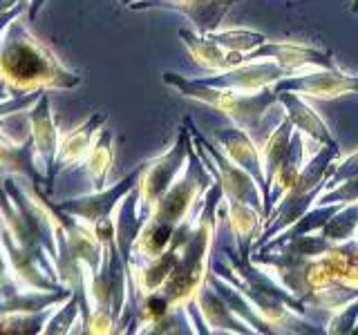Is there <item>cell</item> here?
Instances as JSON below:
<instances>
[{
    "mask_svg": "<svg viewBox=\"0 0 358 335\" xmlns=\"http://www.w3.org/2000/svg\"><path fill=\"white\" fill-rule=\"evenodd\" d=\"M354 327H358V302H354L350 308L338 313V315L331 320L327 331L329 333H352Z\"/></svg>",
    "mask_w": 358,
    "mask_h": 335,
    "instance_id": "12",
    "label": "cell"
},
{
    "mask_svg": "<svg viewBox=\"0 0 358 335\" xmlns=\"http://www.w3.org/2000/svg\"><path fill=\"white\" fill-rule=\"evenodd\" d=\"M159 3L188 14L197 25L199 34H210L217 29V25H222L224 14L235 0H159Z\"/></svg>",
    "mask_w": 358,
    "mask_h": 335,
    "instance_id": "8",
    "label": "cell"
},
{
    "mask_svg": "<svg viewBox=\"0 0 358 335\" xmlns=\"http://www.w3.org/2000/svg\"><path fill=\"white\" fill-rule=\"evenodd\" d=\"M217 141L222 143L224 154H227L235 165H240L242 170L249 172L264 193V170L260 161V150H257L255 143L251 141V132H246L242 128L227 130L217 134Z\"/></svg>",
    "mask_w": 358,
    "mask_h": 335,
    "instance_id": "5",
    "label": "cell"
},
{
    "mask_svg": "<svg viewBox=\"0 0 358 335\" xmlns=\"http://www.w3.org/2000/svg\"><path fill=\"white\" fill-rule=\"evenodd\" d=\"M244 61H273L287 67L289 72L334 70L336 67L327 52L298 43H262L260 47L244 54Z\"/></svg>",
    "mask_w": 358,
    "mask_h": 335,
    "instance_id": "4",
    "label": "cell"
},
{
    "mask_svg": "<svg viewBox=\"0 0 358 335\" xmlns=\"http://www.w3.org/2000/svg\"><path fill=\"white\" fill-rule=\"evenodd\" d=\"M354 9H356V11H358V7H354Z\"/></svg>",
    "mask_w": 358,
    "mask_h": 335,
    "instance_id": "14",
    "label": "cell"
},
{
    "mask_svg": "<svg viewBox=\"0 0 358 335\" xmlns=\"http://www.w3.org/2000/svg\"><path fill=\"white\" fill-rule=\"evenodd\" d=\"M291 76L287 67L273 61H244L242 65L233 67L227 72H217L208 78H199L197 83L217 87V89H231L238 94H251L255 89H264L268 85H275L280 78Z\"/></svg>",
    "mask_w": 358,
    "mask_h": 335,
    "instance_id": "2",
    "label": "cell"
},
{
    "mask_svg": "<svg viewBox=\"0 0 358 335\" xmlns=\"http://www.w3.org/2000/svg\"><path fill=\"white\" fill-rule=\"evenodd\" d=\"M280 103L285 105L287 117L294 123V128L300 130L305 137H309L311 141H316L320 145H336V141L331 139V134L327 130V126L322 123V119L316 114L309 103H305V98L296 92H278Z\"/></svg>",
    "mask_w": 358,
    "mask_h": 335,
    "instance_id": "6",
    "label": "cell"
},
{
    "mask_svg": "<svg viewBox=\"0 0 358 335\" xmlns=\"http://www.w3.org/2000/svg\"><path fill=\"white\" fill-rule=\"evenodd\" d=\"M275 92H296L309 98H336L343 94L358 92V76L343 74L338 67L334 70H309L294 78H280L273 85Z\"/></svg>",
    "mask_w": 358,
    "mask_h": 335,
    "instance_id": "3",
    "label": "cell"
},
{
    "mask_svg": "<svg viewBox=\"0 0 358 335\" xmlns=\"http://www.w3.org/2000/svg\"><path fill=\"white\" fill-rule=\"evenodd\" d=\"M208 36L213 43H217L220 47L229 50V52H242V54H249L255 47H260L262 43H266V36L257 31H249V29H227V31H210L204 34Z\"/></svg>",
    "mask_w": 358,
    "mask_h": 335,
    "instance_id": "11",
    "label": "cell"
},
{
    "mask_svg": "<svg viewBox=\"0 0 358 335\" xmlns=\"http://www.w3.org/2000/svg\"><path fill=\"white\" fill-rule=\"evenodd\" d=\"M166 81L175 85L184 96L201 100V103L227 112V114L246 132H253L260 126V119L264 117V112L271 107L278 98V92L273 87H264L260 94H238V92H231V89L201 85L197 81H184V78H177L175 74H166Z\"/></svg>",
    "mask_w": 358,
    "mask_h": 335,
    "instance_id": "1",
    "label": "cell"
},
{
    "mask_svg": "<svg viewBox=\"0 0 358 335\" xmlns=\"http://www.w3.org/2000/svg\"><path fill=\"white\" fill-rule=\"evenodd\" d=\"M291 137H294V123L291 119H282V123L273 130V134L268 137V141L262 145L260 150V161H262V170H264V193H262V201H266L268 197V188H271V179L278 170V165L282 163L285 154L291 145Z\"/></svg>",
    "mask_w": 358,
    "mask_h": 335,
    "instance_id": "9",
    "label": "cell"
},
{
    "mask_svg": "<svg viewBox=\"0 0 358 335\" xmlns=\"http://www.w3.org/2000/svg\"><path fill=\"white\" fill-rule=\"evenodd\" d=\"M197 302H199V313L204 318L206 327H215V331H231V333H246L244 324L240 320L231 318L229 308L222 304V299L215 295V290L201 284L197 290Z\"/></svg>",
    "mask_w": 358,
    "mask_h": 335,
    "instance_id": "10",
    "label": "cell"
},
{
    "mask_svg": "<svg viewBox=\"0 0 358 335\" xmlns=\"http://www.w3.org/2000/svg\"><path fill=\"white\" fill-rule=\"evenodd\" d=\"M352 177H358V152H354L350 159H345L343 163H336V170L327 181V190L336 188L338 184H343L345 179H352Z\"/></svg>",
    "mask_w": 358,
    "mask_h": 335,
    "instance_id": "13",
    "label": "cell"
},
{
    "mask_svg": "<svg viewBox=\"0 0 358 335\" xmlns=\"http://www.w3.org/2000/svg\"><path fill=\"white\" fill-rule=\"evenodd\" d=\"M179 36H182V40L188 45L193 59L208 72H215V74L227 72V70H233V67L244 63L242 52L224 50L217 43H213L208 36H204V34H201V36H193L190 31H179Z\"/></svg>",
    "mask_w": 358,
    "mask_h": 335,
    "instance_id": "7",
    "label": "cell"
}]
</instances>
